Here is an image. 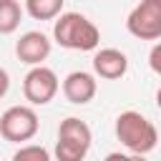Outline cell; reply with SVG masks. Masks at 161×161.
Segmentation results:
<instances>
[{
  "mask_svg": "<svg viewBox=\"0 0 161 161\" xmlns=\"http://www.w3.org/2000/svg\"><path fill=\"white\" fill-rule=\"evenodd\" d=\"M93 133L91 126L75 116H68L58 126V141H55V158L58 161H83L88 156Z\"/></svg>",
  "mask_w": 161,
  "mask_h": 161,
  "instance_id": "3957f363",
  "label": "cell"
},
{
  "mask_svg": "<svg viewBox=\"0 0 161 161\" xmlns=\"http://www.w3.org/2000/svg\"><path fill=\"white\" fill-rule=\"evenodd\" d=\"M53 40L68 50H96L101 43V30L80 13H60L53 23Z\"/></svg>",
  "mask_w": 161,
  "mask_h": 161,
  "instance_id": "6da1fadb",
  "label": "cell"
},
{
  "mask_svg": "<svg viewBox=\"0 0 161 161\" xmlns=\"http://www.w3.org/2000/svg\"><path fill=\"white\" fill-rule=\"evenodd\" d=\"M65 0H25V13L33 20H55L63 13Z\"/></svg>",
  "mask_w": 161,
  "mask_h": 161,
  "instance_id": "8fae6325",
  "label": "cell"
},
{
  "mask_svg": "<svg viewBox=\"0 0 161 161\" xmlns=\"http://www.w3.org/2000/svg\"><path fill=\"white\" fill-rule=\"evenodd\" d=\"M148 65L156 75H161V43H156L151 50H148Z\"/></svg>",
  "mask_w": 161,
  "mask_h": 161,
  "instance_id": "4fadbf2b",
  "label": "cell"
},
{
  "mask_svg": "<svg viewBox=\"0 0 161 161\" xmlns=\"http://www.w3.org/2000/svg\"><path fill=\"white\" fill-rule=\"evenodd\" d=\"M58 88H60V80H58L55 70L48 68V65H33L23 78V96L33 106L50 103L55 98Z\"/></svg>",
  "mask_w": 161,
  "mask_h": 161,
  "instance_id": "8992f818",
  "label": "cell"
},
{
  "mask_svg": "<svg viewBox=\"0 0 161 161\" xmlns=\"http://www.w3.org/2000/svg\"><path fill=\"white\" fill-rule=\"evenodd\" d=\"M156 106H158V108H161V88H158V91H156Z\"/></svg>",
  "mask_w": 161,
  "mask_h": 161,
  "instance_id": "e0dca14e",
  "label": "cell"
},
{
  "mask_svg": "<svg viewBox=\"0 0 161 161\" xmlns=\"http://www.w3.org/2000/svg\"><path fill=\"white\" fill-rule=\"evenodd\" d=\"M23 8L18 0H0V35H10L20 28Z\"/></svg>",
  "mask_w": 161,
  "mask_h": 161,
  "instance_id": "30bf717a",
  "label": "cell"
},
{
  "mask_svg": "<svg viewBox=\"0 0 161 161\" xmlns=\"http://www.w3.org/2000/svg\"><path fill=\"white\" fill-rule=\"evenodd\" d=\"M13 161H50V153H48V148L38 146V143H23L13 153Z\"/></svg>",
  "mask_w": 161,
  "mask_h": 161,
  "instance_id": "7c38bea8",
  "label": "cell"
},
{
  "mask_svg": "<svg viewBox=\"0 0 161 161\" xmlns=\"http://www.w3.org/2000/svg\"><path fill=\"white\" fill-rule=\"evenodd\" d=\"M98 93V80H96V73H88V70H73L63 78V96L68 103H75V106H86L96 98Z\"/></svg>",
  "mask_w": 161,
  "mask_h": 161,
  "instance_id": "ba28073f",
  "label": "cell"
},
{
  "mask_svg": "<svg viewBox=\"0 0 161 161\" xmlns=\"http://www.w3.org/2000/svg\"><path fill=\"white\" fill-rule=\"evenodd\" d=\"M128 161H146L143 153H128Z\"/></svg>",
  "mask_w": 161,
  "mask_h": 161,
  "instance_id": "2e32d148",
  "label": "cell"
},
{
  "mask_svg": "<svg viewBox=\"0 0 161 161\" xmlns=\"http://www.w3.org/2000/svg\"><path fill=\"white\" fill-rule=\"evenodd\" d=\"M103 161H128V153H121V151H111Z\"/></svg>",
  "mask_w": 161,
  "mask_h": 161,
  "instance_id": "9a60e30c",
  "label": "cell"
},
{
  "mask_svg": "<svg viewBox=\"0 0 161 161\" xmlns=\"http://www.w3.org/2000/svg\"><path fill=\"white\" fill-rule=\"evenodd\" d=\"M116 138L131 151V153H151L158 143L156 126L138 111H123L116 118Z\"/></svg>",
  "mask_w": 161,
  "mask_h": 161,
  "instance_id": "7a4b0ae2",
  "label": "cell"
},
{
  "mask_svg": "<svg viewBox=\"0 0 161 161\" xmlns=\"http://www.w3.org/2000/svg\"><path fill=\"white\" fill-rule=\"evenodd\" d=\"M38 128H40V121L35 108L30 106H10L0 116V136L10 143H25L35 138Z\"/></svg>",
  "mask_w": 161,
  "mask_h": 161,
  "instance_id": "277c9868",
  "label": "cell"
},
{
  "mask_svg": "<svg viewBox=\"0 0 161 161\" xmlns=\"http://www.w3.org/2000/svg\"><path fill=\"white\" fill-rule=\"evenodd\" d=\"M126 30L138 40L161 38V0H141L126 18Z\"/></svg>",
  "mask_w": 161,
  "mask_h": 161,
  "instance_id": "5b68a950",
  "label": "cell"
},
{
  "mask_svg": "<svg viewBox=\"0 0 161 161\" xmlns=\"http://www.w3.org/2000/svg\"><path fill=\"white\" fill-rule=\"evenodd\" d=\"M128 70V58L118 48H101L93 53V73L106 80H118Z\"/></svg>",
  "mask_w": 161,
  "mask_h": 161,
  "instance_id": "9c48e42d",
  "label": "cell"
},
{
  "mask_svg": "<svg viewBox=\"0 0 161 161\" xmlns=\"http://www.w3.org/2000/svg\"><path fill=\"white\" fill-rule=\"evenodd\" d=\"M50 38L40 30H28L15 43V55L25 65H43V60L50 55Z\"/></svg>",
  "mask_w": 161,
  "mask_h": 161,
  "instance_id": "52a82bcc",
  "label": "cell"
},
{
  "mask_svg": "<svg viewBox=\"0 0 161 161\" xmlns=\"http://www.w3.org/2000/svg\"><path fill=\"white\" fill-rule=\"evenodd\" d=\"M8 88H10V75H8V70H5V68H0V101L5 98Z\"/></svg>",
  "mask_w": 161,
  "mask_h": 161,
  "instance_id": "5bb4252c",
  "label": "cell"
}]
</instances>
